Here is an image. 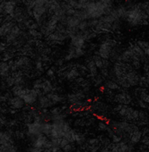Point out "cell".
<instances>
[{
    "mask_svg": "<svg viewBox=\"0 0 149 152\" xmlns=\"http://www.w3.org/2000/svg\"><path fill=\"white\" fill-rule=\"evenodd\" d=\"M131 27H136L141 25L148 24V15L141 7L140 3L133 4L131 7H128L125 17L123 19Z\"/></svg>",
    "mask_w": 149,
    "mask_h": 152,
    "instance_id": "1",
    "label": "cell"
},
{
    "mask_svg": "<svg viewBox=\"0 0 149 152\" xmlns=\"http://www.w3.org/2000/svg\"><path fill=\"white\" fill-rule=\"evenodd\" d=\"M113 7L106 6L101 1L98 2H90L86 7V12L89 19H99L105 15L110 14L113 10Z\"/></svg>",
    "mask_w": 149,
    "mask_h": 152,
    "instance_id": "2",
    "label": "cell"
},
{
    "mask_svg": "<svg viewBox=\"0 0 149 152\" xmlns=\"http://www.w3.org/2000/svg\"><path fill=\"white\" fill-rule=\"evenodd\" d=\"M115 111H117L119 116L125 119V121L128 122L139 121V111L134 109L128 105L119 104L115 107Z\"/></svg>",
    "mask_w": 149,
    "mask_h": 152,
    "instance_id": "3",
    "label": "cell"
},
{
    "mask_svg": "<svg viewBox=\"0 0 149 152\" xmlns=\"http://www.w3.org/2000/svg\"><path fill=\"white\" fill-rule=\"evenodd\" d=\"M116 46H117V42L114 39H105L100 45V47L98 48V54L103 58L109 60L111 58V52Z\"/></svg>",
    "mask_w": 149,
    "mask_h": 152,
    "instance_id": "4",
    "label": "cell"
},
{
    "mask_svg": "<svg viewBox=\"0 0 149 152\" xmlns=\"http://www.w3.org/2000/svg\"><path fill=\"white\" fill-rule=\"evenodd\" d=\"M17 7V0H8V1H2L0 5V13L1 16L13 15L15 8Z\"/></svg>",
    "mask_w": 149,
    "mask_h": 152,
    "instance_id": "5",
    "label": "cell"
},
{
    "mask_svg": "<svg viewBox=\"0 0 149 152\" xmlns=\"http://www.w3.org/2000/svg\"><path fill=\"white\" fill-rule=\"evenodd\" d=\"M41 133H42V123L33 121L32 123L27 124V135L32 140Z\"/></svg>",
    "mask_w": 149,
    "mask_h": 152,
    "instance_id": "6",
    "label": "cell"
},
{
    "mask_svg": "<svg viewBox=\"0 0 149 152\" xmlns=\"http://www.w3.org/2000/svg\"><path fill=\"white\" fill-rule=\"evenodd\" d=\"M39 99V94H38V91L36 89H26V91H25V94L24 95L23 97V99L24 101L25 102L26 105H29V106H32L33 104H35L37 102Z\"/></svg>",
    "mask_w": 149,
    "mask_h": 152,
    "instance_id": "7",
    "label": "cell"
},
{
    "mask_svg": "<svg viewBox=\"0 0 149 152\" xmlns=\"http://www.w3.org/2000/svg\"><path fill=\"white\" fill-rule=\"evenodd\" d=\"M15 23V22L13 20H3V22L1 23V27H0V36H1V38L5 39L10 33L13 28L16 25Z\"/></svg>",
    "mask_w": 149,
    "mask_h": 152,
    "instance_id": "8",
    "label": "cell"
},
{
    "mask_svg": "<svg viewBox=\"0 0 149 152\" xmlns=\"http://www.w3.org/2000/svg\"><path fill=\"white\" fill-rule=\"evenodd\" d=\"M23 32V30L20 28L19 25H15L13 30L10 31V33L5 38V40H6V43L7 44H13L22 34Z\"/></svg>",
    "mask_w": 149,
    "mask_h": 152,
    "instance_id": "9",
    "label": "cell"
},
{
    "mask_svg": "<svg viewBox=\"0 0 149 152\" xmlns=\"http://www.w3.org/2000/svg\"><path fill=\"white\" fill-rule=\"evenodd\" d=\"M85 55V51L84 48H78L74 46H70V48H68V52L67 55L66 56V60H71L74 58H78L82 56Z\"/></svg>",
    "mask_w": 149,
    "mask_h": 152,
    "instance_id": "10",
    "label": "cell"
},
{
    "mask_svg": "<svg viewBox=\"0 0 149 152\" xmlns=\"http://www.w3.org/2000/svg\"><path fill=\"white\" fill-rule=\"evenodd\" d=\"M86 39L83 37V35L79 31L77 32V34L70 38L71 45L78 48H84L86 47Z\"/></svg>",
    "mask_w": 149,
    "mask_h": 152,
    "instance_id": "11",
    "label": "cell"
},
{
    "mask_svg": "<svg viewBox=\"0 0 149 152\" xmlns=\"http://www.w3.org/2000/svg\"><path fill=\"white\" fill-rule=\"evenodd\" d=\"M114 100L119 103V104H122V105H128L131 101H132V98L131 96L128 93V92H124L121 91L119 93H117L114 96Z\"/></svg>",
    "mask_w": 149,
    "mask_h": 152,
    "instance_id": "12",
    "label": "cell"
},
{
    "mask_svg": "<svg viewBox=\"0 0 149 152\" xmlns=\"http://www.w3.org/2000/svg\"><path fill=\"white\" fill-rule=\"evenodd\" d=\"M8 105L11 108H14V109H21L24 107L25 105V102L24 101V99L20 97H17V96H14V97H11L8 100Z\"/></svg>",
    "mask_w": 149,
    "mask_h": 152,
    "instance_id": "13",
    "label": "cell"
},
{
    "mask_svg": "<svg viewBox=\"0 0 149 152\" xmlns=\"http://www.w3.org/2000/svg\"><path fill=\"white\" fill-rule=\"evenodd\" d=\"M11 67L9 65V63L7 61H2L0 63V75H1V79L6 80L10 75Z\"/></svg>",
    "mask_w": 149,
    "mask_h": 152,
    "instance_id": "14",
    "label": "cell"
},
{
    "mask_svg": "<svg viewBox=\"0 0 149 152\" xmlns=\"http://www.w3.org/2000/svg\"><path fill=\"white\" fill-rule=\"evenodd\" d=\"M84 99H85V94L83 91H79L77 93H72V94H69L67 96V100L71 105L76 104V103L82 101Z\"/></svg>",
    "mask_w": 149,
    "mask_h": 152,
    "instance_id": "15",
    "label": "cell"
},
{
    "mask_svg": "<svg viewBox=\"0 0 149 152\" xmlns=\"http://www.w3.org/2000/svg\"><path fill=\"white\" fill-rule=\"evenodd\" d=\"M38 103H39V107L42 109L44 108H49L54 106V103L48 98L47 95H41L39 97L38 99Z\"/></svg>",
    "mask_w": 149,
    "mask_h": 152,
    "instance_id": "16",
    "label": "cell"
},
{
    "mask_svg": "<svg viewBox=\"0 0 149 152\" xmlns=\"http://www.w3.org/2000/svg\"><path fill=\"white\" fill-rule=\"evenodd\" d=\"M142 137H143V132L137 129L136 131H134L130 135H129V138H128V140H129V143L131 144H136L138 143L139 141H141L142 140Z\"/></svg>",
    "mask_w": 149,
    "mask_h": 152,
    "instance_id": "17",
    "label": "cell"
},
{
    "mask_svg": "<svg viewBox=\"0 0 149 152\" xmlns=\"http://www.w3.org/2000/svg\"><path fill=\"white\" fill-rule=\"evenodd\" d=\"M80 75V72L77 68H73L70 69L66 72H65V77L68 81H74L78 78V76Z\"/></svg>",
    "mask_w": 149,
    "mask_h": 152,
    "instance_id": "18",
    "label": "cell"
},
{
    "mask_svg": "<svg viewBox=\"0 0 149 152\" xmlns=\"http://www.w3.org/2000/svg\"><path fill=\"white\" fill-rule=\"evenodd\" d=\"M47 96H48V98L54 103V105H56V104H58V103H61L63 100H64V98H63V96H61L60 94H58V93H56V92H54V91H52V92H49V93H48V94H46Z\"/></svg>",
    "mask_w": 149,
    "mask_h": 152,
    "instance_id": "19",
    "label": "cell"
},
{
    "mask_svg": "<svg viewBox=\"0 0 149 152\" xmlns=\"http://www.w3.org/2000/svg\"><path fill=\"white\" fill-rule=\"evenodd\" d=\"M87 68H88V71L90 72V76L91 77H94V76H96L98 73H97V70H98V67L96 66L94 59L92 58L91 60H89L87 62V64H86Z\"/></svg>",
    "mask_w": 149,
    "mask_h": 152,
    "instance_id": "20",
    "label": "cell"
},
{
    "mask_svg": "<svg viewBox=\"0 0 149 152\" xmlns=\"http://www.w3.org/2000/svg\"><path fill=\"white\" fill-rule=\"evenodd\" d=\"M104 87L108 91H116V90L119 89V85L114 80H108V81H106Z\"/></svg>",
    "mask_w": 149,
    "mask_h": 152,
    "instance_id": "21",
    "label": "cell"
},
{
    "mask_svg": "<svg viewBox=\"0 0 149 152\" xmlns=\"http://www.w3.org/2000/svg\"><path fill=\"white\" fill-rule=\"evenodd\" d=\"M136 43L142 48V50L145 52V56L147 57H149V42L145 41V40H137Z\"/></svg>",
    "mask_w": 149,
    "mask_h": 152,
    "instance_id": "22",
    "label": "cell"
},
{
    "mask_svg": "<svg viewBox=\"0 0 149 152\" xmlns=\"http://www.w3.org/2000/svg\"><path fill=\"white\" fill-rule=\"evenodd\" d=\"M51 131H52V124L49 122H43L42 123V133L49 137Z\"/></svg>",
    "mask_w": 149,
    "mask_h": 152,
    "instance_id": "23",
    "label": "cell"
},
{
    "mask_svg": "<svg viewBox=\"0 0 149 152\" xmlns=\"http://www.w3.org/2000/svg\"><path fill=\"white\" fill-rule=\"evenodd\" d=\"M28 34L30 38L34 39H40L43 36L41 31H39L38 30H28Z\"/></svg>",
    "mask_w": 149,
    "mask_h": 152,
    "instance_id": "24",
    "label": "cell"
},
{
    "mask_svg": "<svg viewBox=\"0 0 149 152\" xmlns=\"http://www.w3.org/2000/svg\"><path fill=\"white\" fill-rule=\"evenodd\" d=\"M77 29H78V31H86V30L90 29L89 21H87V20L82 21V22L80 23V24L78 25Z\"/></svg>",
    "mask_w": 149,
    "mask_h": 152,
    "instance_id": "25",
    "label": "cell"
},
{
    "mask_svg": "<svg viewBox=\"0 0 149 152\" xmlns=\"http://www.w3.org/2000/svg\"><path fill=\"white\" fill-rule=\"evenodd\" d=\"M65 152H72L76 148V146H74V142H69L66 145H65L63 148H61Z\"/></svg>",
    "mask_w": 149,
    "mask_h": 152,
    "instance_id": "26",
    "label": "cell"
},
{
    "mask_svg": "<svg viewBox=\"0 0 149 152\" xmlns=\"http://www.w3.org/2000/svg\"><path fill=\"white\" fill-rule=\"evenodd\" d=\"M86 142V137L84 134L82 133H78L77 134V140H76V143L77 145H83Z\"/></svg>",
    "mask_w": 149,
    "mask_h": 152,
    "instance_id": "27",
    "label": "cell"
},
{
    "mask_svg": "<svg viewBox=\"0 0 149 152\" xmlns=\"http://www.w3.org/2000/svg\"><path fill=\"white\" fill-rule=\"evenodd\" d=\"M4 81L6 82L7 87H14L15 85V79L13 77L12 75H9L8 77L6 80H4Z\"/></svg>",
    "mask_w": 149,
    "mask_h": 152,
    "instance_id": "28",
    "label": "cell"
},
{
    "mask_svg": "<svg viewBox=\"0 0 149 152\" xmlns=\"http://www.w3.org/2000/svg\"><path fill=\"white\" fill-rule=\"evenodd\" d=\"M98 127H99V129H100L101 131L106 132L107 129L109 128V125H108L106 123H104V122H100V123L98 124Z\"/></svg>",
    "mask_w": 149,
    "mask_h": 152,
    "instance_id": "29",
    "label": "cell"
},
{
    "mask_svg": "<svg viewBox=\"0 0 149 152\" xmlns=\"http://www.w3.org/2000/svg\"><path fill=\"white\" fill-rule=\"evenodd\" d=\"M111 139L112 142H114V143H118V142H119V141L122 140V137L119 136V135H118V134H116V133H114V135Z\"/></svg>",
    "mask_w": 149,
    "mask_h": 152,
    "instance_id": "30",
    "label": "cell"
},
{
    "mask_svg": "<svg viewBox=\"0 0 149 152\" xmlns=\"http://www.w3.org/2000/svg\"><path fill=\"white\" fill-rule=\"evenodd\" d=\"M36 68L38 71H42L43 70V65H42V61L41 59H39L36 62Z\"/></svg>",
    "mask_w": 149,
    "mask_h": 152,
    "instance_id": "31",
    "label": "cell"
},
{
    "mask_svg": "<svg viewBox=\"0 0 149 152\" xmlns=\"http://www.w3.org/2000/svg\"><path fill=\"white\" fill-rule=\"evenodd\" d=\"M99 143V140L98 139H91L88 140V144L89 145H97Z\"/></svg>",
    "mask_w": 149,
    "mask_h": 152,
    "instance_id": "32",
    "label": "cell"
},
{
    "mask_svg": "<svg viewBox=\"0 0 149 152\" xmlns=\"http://www.w3.org/2000/svg\"><path fill=\"white\" fill-rule=\"evenodd\" d=\"M47 75L49 76V77H52V76L54 75V70H53L52 68L49 69V70H48V71H47Z\"/></svg>",
    "mask_w": 149,
    "mask_h": 152,
    "instance_id": "33",
    "label": "cell"
},
{
    "mask_svg": "<svg viewBox=\"0 0 149 152\" xmlns=\"http://www.w3.org/2000/svg\"><path fill=\"white\" fill-rule=\"evenodd\" d=\"M7 124V119L4 115H1V126H4Z\"/></svg>",
    "mask_w": 149,
    "mask_h": 152,
    "instance_id": "34",
    "label": "cell"
},
{
    "mask_svg": "<svg viewBox=\"0 0 149 152\" xmlns=\"http://www.w3.org/2000/svg\"><path fill=\"white\" fill-rule=\"evenodd\" d=\"M90 2H98V1H100V0H89Z\"/></svg>",
    "mask_w": 149,
    "mask_h": 152,
    "instance_id": "35",
    "label": "cell"
},
{
    "mask_svg": "<svg viewBox=\"0 0 149 152\" xmlns=\"http://www.w3.org/2000/svg\"><path fill=\"white\" fill-rule=\"evenodd\" d=\"M146 152H149V151H146Z\"/></svg>",
    "mask_w": 149,
    "mask_h": 152,
    "instance_id": "36",
    "label": "cell"
}]
</instances>
